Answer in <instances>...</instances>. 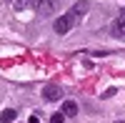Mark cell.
I'll use <instances>...</instances> for the list:
<instances>
[{"instance_id":"2","label":"cell","mask_w":125,"mask_h":123,"mask_svg":"<svg viewBox=\"0 0 125 123\" xmlns=\"http://www.w3.org/2000/svg\"><path fill=\"white\" fill-rule=\"evenodd\" d=\"M25 3L40 15H50V13L58 10V0H25Z\"/></svg>"},{"instance_id":"3","label":"cell","mask_w":125,"mask_h":123,"mask_svg":"<svg viewBox=\"0 0 125 123\" xmlns=\"http://www.w3.org/2000/svg\"><path fill=\"white\" fill-rule=\"evenodd\" d=\"M43 98H45V100H50V103H53V100H60V98H62V90H60V86H55V83H48V86L43 88Z\"/></svg>"},{"instance_id":"7","label":"cell","mask_w":125,"mask_h":123,"mask_svg":"<svg viewBox=\"0 0 125 123\" xmlns=\"http://www.w3.org/2000/svg\"><path fill=\"white\" fill-rule=\"evenodd\" d=\"M50 123H65V113H62V111H60V113H55L53 118H50Z\"/></svg>"},{"instance_id":"8","label":"cell","mask_w":125,"mask_h":123,"mask_svg":"<svg viewBox=\"0 0 125 123\" xmlns=\"http://www.w3.org/2000/svg\"><path fill=\"white\" fill-rule=\"evenodd\" d=\"M8 3L13 5V8H23V5H25V0H8Z\"/></svg>"},{"instance_id":"9","label":"cell","mask_w":125,"mask_h":123,"mask_svg":"<svg viewBox=\"0 0 125 123\" xmlns=\"http://www.w3.org/2000/svg\"><path fill=\"white\" fill-rule=\"evenodd\" d=\"M115 123H125V121H115Z\"/></svg>"},{"instance_id":"5","label":"cell","mask_w":125,"mask_h":123,"mask_svg":"<svg viewBox=\"0 0 125 123\" xmlns=\"http://www.w3.org/2000/svg\"><path fill=\"white\" fill-rule=\"evenodd\" d=\"M62 113H65V118H75L78 116V103L75 100H65L62 103Z\"/></svg>"},{"instance_id":"4","label":"cell","mask_w":125,"mask_h":123,"mask_svg":"<svg viewBox=\"0 0 125 123\" xmlns=\"http://www.w3.org/2000/svg\"><path fill=\"white\" fill-rule=\"evenodd\" d=\"M113 35L115 38H125V10L113 20Z\"/></svg>"},{"instance_id":"6","label":"cell","mask_w":125,"mask_h":123,"mask_svg":"<svg viewBox=\"0 0 125 123\" xmlns=\"http://www.w3.org/2000/svg\"><path fill=\"white\" fill-rule=\"evenodd\" d=\"M15 116H18V113H15L13 108H5L3 113H0V123H13V121H15Z\"/></svg>"},{"instance_id":"1","label":"cell","mask_w":125,"mask_h":123,"mask_svg":"<svg viewBox=\"0 0 125 123\" xmlns=\"http://www.w3.org/2000/svg\"><path fill=\"white\" fill-rule=\"evenodd\" d=\"M88 10H90V5L85 3V0L75 3V5H73V8L68 10L65 15H60V18L55 20V25H53V28H55V33H58V35H68L70 30L75 28V25L80 23V20H83V15H85Z\"/></svg>"}]
</instances>
